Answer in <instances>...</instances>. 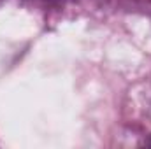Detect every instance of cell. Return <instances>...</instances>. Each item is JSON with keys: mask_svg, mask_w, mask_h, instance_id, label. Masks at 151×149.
Wrapping results in <instances>:
<instances>
[{"mask_svg": "<svg viewBox=\"0 0 151 149\" xmlns=\"http://www.w3.org/2000/svg\"><path fill=\"white\" fill-rule=\"evenodd\" d=\"M146 144H148V146H150V148H151V137H150V140H148V142H146Z\"/></svg>", "mask_w": 151, "mask_h": 149, "instance_id": "6da1fadb", "label": "cell"}]
</instances>
